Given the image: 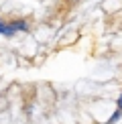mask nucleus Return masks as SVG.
I'll list each match as a JSON object with an SVG mask.
<instances>
[{"instance_id":"obj_1","label":"nucleus","mask_w":122,"mask_h":124,"mask_svg":"<svg viewBox=\"0 0 122 124\" xmlns=\"http://www.w3.org/2000/svg\"><path fill=\"white\" fill-rule=\"evenodd\" d=\"M10 27L14 29V33H24V31H29V23L24 18H14L10 20Z\"/></svg>"},{"instance_id":"obj_2","label":"nucleus","mask_w":122,"mask_h":124,"mask_svg":"<svg viewBox=\"0 0 122 124\" xmlns=\"http://www.w3.org/2000/svg\"><path fill=\"white\" fill-rule=\"evenodd\" d=\"M120 116H122V110H116V112H114V114H112V118H110V120H108V122H110V124H114L116 120H120Z\"/></svg>"},{"instance_id":"obj_3","label":"nucleus","mask_w":122,"mask_h":124,"mask_svg":"<svg viewBox=\"0 0 122 124\" xmlns=\"http://www.w3.org/2000/svg\"><path fill=\"white\" fill-rule=\"evenodd\" d=\"M116 110H122V92L118 94V100H116Z\"/></svg>"},{"instance_id":"obj_4","label":"nucleus","mask_w":122,"mask_h":124,"mask_svg":"<svg viewBox=\"0 0 122 124\" xmlns=\"http://www.w3.org/2000/svg\"><path fill=\"white\" fill-rule=\"evenodd\" d=\"M100 124H102V122H100ZM104 124H110V122H104Z\"/></svg>"},{"instance_id":"obj_5","label":"nucleus","mask_w":122,"mask_h":124,"mask_svg":"<svg viewBox=\"0 0 122 124\" xmlns=\"http://www.w3.org/2000/svg\"><path fill=\"white\" fill-rule=\"evenodd\" d=\"M0 20H2V18H0Z\"/></svg>"}]
</instances>
